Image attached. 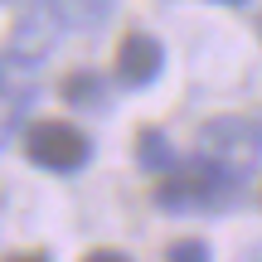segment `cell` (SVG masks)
<instances>
[{
	"label": "cell",
	"mask_w": 262,
	"mask_h": 262,
	"mask_svg": "<svg viewBox=\"0 0 262 262\" xmlns=\"http://www.w3.org/2000/svg\"><path fill=\"white\" fill-rule=\"evenodd\" d=\"M83 262H131V257L122 253V248H93V253H88Z\"/></svg>",
	"instance_id": "30bf717a"
},
{
	"label": "cell",
	"mask_w": 262,
	"mask_h": 262,
	"mask_svg": "<svg viewBox=\"0 0 262 262\" xmlns=\"http://www.w3.org/2000/svg\"><path fill=\"white\" fill-rule=\"evenodd\" d=\"M257 199H262V194H257Z\"/></svg>",
	"instance_id": "9a60e30c"
},
{
	"label": "cell",
	"mask_w": 262,
	"mask_h": 262,
	"mask_svg": "<svg viewBox=\"0 0 262 262\" xmlns=\"http://www.w3.org/2000/svg\"><path fill=\"white\" fill-rule=\"evenodd\" d=\"M63 102H73V107H102L107 102V83L93 73V68H78V73L63 78Z\"/></svg>",
	"instance_id": "52a82bcc"
},
{
	"label": "cell",
	"mask_w": 262,
	"mask_h": 262,
	"mask_svg": "<svg viewBox=\"0 0 262 262\" xmlns=\"http://www.w3.org/2000/svg\"><path fill=\"white\" fill-rule=\"evenodd\" d=\"M54 39H58V19H54V10H49V5H39V10H25V15L10 25L5 49H10V58H15V63L34 68L39 58H49Z\"/></svg>",
	"instance_id": "5b68a950"
},
{
	"label": "cell",
	"mask_w": 262,
	"mask_h": 262,
	"mask_svg": "<svg viewBox=\"0 0 262 262\" xmlns=\"http://www.w3.org/2000/svg\"><path fill=\"white\" fill-rule=\"evenodd\" d=\"M160 68H165V49H160V39H150L146 29H131L122 34V44H117V58H112V73L122 88H150L160 78Z\"/></svg>",
	"instance_id": "277c9868"
},
{
	"label": "cell",
	"mask_w": 262,
	"mask_h": 262,
	"mask_svg": "<svg viewBox=\"0 0 262 262\" xmlns=\"http://www.w3.org/2000/svg\"><path fill=\"white\" fill-rule=\"evenodd\" d=\"M238 189H243V180H233L228 170H219L214 160H204L194 150L185 165L160 170L150 199L160 209H170V214H185V209H224L238 199Z\"/></svg>",
	"instance_id": "6da1fadb"
},
{
	"label": "cell",
	"mask_w": 262,
	"mask_h": 262,
	"mask_svg": "<svg viewBox=\"0 0 262 262\" xmlns=\"http://www.w3.org/2000/svg\"><path fill=\"white\" fill-rule=\"evenodd\" d=\"M25 156L29 165L54 170V175H73L93 160V141L88 131H78L73 122H58V117H39L25 126Z\"/></svg>",
	"instance_id": "3957f363"
},
{
	"label": "cell",
	"mask_w": 262,
	"mask_h": 262,
	"mask_svg": "<svg viewBox=\"0 0 262 262\" xmlns=\"http://www.w3.org/2000/svg\"><path fill=\"white\" fill-rule=\"evenodd\" d=\"M117 0H49V10H54L58 25L68 29H102L107 15H112Z\"/></svg>",
	"instance_id": "8992f818"
},
{
	"label": "cell",
	"mask_w": 262,
	"mask_h": 262,
	"mask_svg": "<svg viewBox=\"0 0 262 262\" xmlns=\"http://www.w3.org/2000/svg\"><path fill=\"white\" fill-rule=\"evenodd\" d=\"M257 39H262V19H257Z\"/></svg>",
	"instance_id": "5bb4252c"
},
{
	"label": "cell",
	"mask_w": 262,
	"mask_h": 262,
	"mask_svg": "<svg viewBox=\"0 0 262 262\" xmlns=\"http://www.w3.org/2000/svg\"><path fill=\"white\" fill-rule=\"evenodd\" d=\"M243 262H262V243L253 248V253H243Z\"/></svg>",
	"instance_id": "7c38bea8"
},
{
	"label": "cell",
	"mask_w": 262,
	"mask_h": 262,
	"mask_svg": "<svg viewBox=\"0 0 262 262\" xmlns=\"http://www.w3.org/2000/svg\"><path fill=\"white\" fill-rule=\"evenodd\" d=\"M165 262H214V253H209L204 238H180V243L165 248Z\"/></svg>",
	"instance_id": "9c48e42d"
},
{
	"label": "cell",
	"mask_w": 262,
	"mask_h": 262,
	"mask_svg": "<svg viewBox=\"0 0 262 262\" xmlns=\"http://www.w3.org/2000/svg\"><path fill=\"white\" fill-rule=\"evenodd\" d=\"M199 156L233 180H248L262 160V126H253L248 117H214L199 126Z\"/></svg>",
	"instance_id": "7a4b0ae2"
},
{
	"label": "cell",
	"mask_w": 262,
	"mask_h": 262,
	"mask_svg": "<svg viewBox=\"0 0 262 262\" xmlns=\"http://www.w3.org/2000/svg\"><path fill=\"white\" fill-rule=\"evenodd\" d=\"M224 5H248V0H224Z\"/></svg>",
	"instance_id": "4fadbf2b"
},
{
	"label": "cell",
	"mask_w": 262,
	"mask_h": 262,
	"mask_svg": "<svg viewBox=\"0 0 262 262\" xmlns=\"http://www.w3.org/2000/svg\"><path fill=\"white\" fill-rule=\"evenodd\" d=\"M136 160H141V170H150V175H160V170L175 165V150H170L165 131H156V126L141 131V136H136Z\"/></svg>",
	"instance_id": "ba28073f"
},
{
	"label": "cell",
	"mask_w": 262,
	"mask_h": 262,
	"mask_svg": "<svg viewBox=\"0 0 262 262\" xmlns=\"http://www.w3.org/2000/svg\"><path fill=\"white\" fill-rule=\"evenodd\" d=\"M0 262H49L44 253H10V257H0Z\"/></svg>",
	"instance_id": "8fae6325"
}]
</instances>
